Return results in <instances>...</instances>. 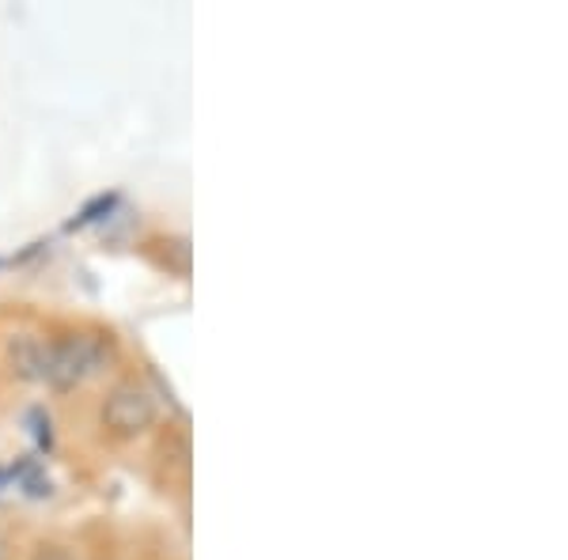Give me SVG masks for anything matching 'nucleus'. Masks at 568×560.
Listing matches in <instances>:
<instances>
[{
    "label": "nucleus",
    "mask_w": 568,
    "mask_h": 560,
    "mask_svg": "<svg viewBox=\"0 0 568 560\" xmlns=\"http://www.w3.org/2000/svg\"><path fill=\"white\" fill-rule=\"evenodd\" d=\"M110 360V345L99 334H65L42 345L39 383L53 390H72L91 375H99Z\"/></svg>",
    "instance_id": "nucleus-1"
},
{
    "label": "nucleus",
    "mask_w": 568,
    "mask_h": 560,
    "mask_svg": "<svg viewBox=\"0 0 568 560\" xmlns=\"http://www.w3.org/2000/svg\"><path fill=\"white\" fill-rule=\"evenodd\" d=\"M155 417H160L155 394L141 383H118L103 401V425L114 436H141L155 425Z\"/></svg>",
    "instance_id": "nucleus-2"
},
{
    "label": "nucleus",
    "mask_w": 568,
    "mask_h": 560,
    "mask_svg": "<svg viewBox=\"0 0 568 560\" xmlns=\"http://www.w3.org/2000/svg\"><path fill=\"white\" fill-rule=\"evenodd\" d=\"M42 345H45V337L23 334V337H16L12 348H8V356H12V371L20 375V379H39Z\"/></svg>",
    "instance_id": "nucleus-3"
},
{
    "label": "nucleus",
    "mask_w": 568,
    "mask_h": 560,
    "mask_svg": "<svg viewBox=\"0 0 568 560\" xmlns=\"http://www.w3.org/2000/svg\"><path fill=\"white\" fill-rule=\"evenodd\" d=\"M114 194H106V197H95V201H91V205L84 208V213H80L77 220H72V227H84V224H95V220L99 216H103V213H110V208H114Z\"/></svg>",
    "instance_id": "nucleus-4"
},
{
    "label": "nucleus",
    "mask_w": 568,
    "mask_h": 560,
    "mask_svg": "<svg viewBox=\"0 0 568 560\" xmlns=\"http://www.w3.org/2000/svg\"><path fill=\"white\" fill-rule=\"evenodd\" d=\"M34 425H39V428H34L39 444H42V447H50V420H42V413H34Z\"/></svg>",
    "instance_id": "nucleus-5"
},
{
    "label": "nucleus",
    "mask_w": 568,
    "mask_h": 560,
    "mask_svg": "<svg viewBox=\"0 0 568 560\" xmlns=\"http://www.w3.org/2000/svg\"><path fill=\"white\" fill-rule=\"evenodd\" d=\"M4 481H8V474H4V470H0V485H4Z\"/></svg>",
    "instance_id": "nucleus-6"
}]
</instances>
